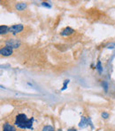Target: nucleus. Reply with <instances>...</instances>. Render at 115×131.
<instances>
[{
  "instance_id": "f257e3e1",
  "label": "nucleus",
  "mask_w": 115,
  "mask_h": 131,
  "mask_svg": "<svg viewBox=\"0 0 115 131\" xmlns=\"http://www.w3.org/2000/svg\"><path fill=\"white\" fill-rule=\"evenodd\" d=\"M7 121L17 128V131H40L42 128L39 112L29 105L20 106L11 113Z\"/></svg>"
},
{
  "instance_id": "f03ea898",
  "label": "nucleus",
  "mask_w": 115,
  "mask_h": 131,
  "mask_svg": "<svg viewBox=\"0 0 115 131\" xmlns=\"http://www.w3.org/2000/svg\"><path fill=\"white\" fill-rule=\"evenodd\" d=\"M24 29V26L21 24H16L10 27L9 29V32L12 33V35H18L19 33H21Z\"/></svg>"
},
{
  "instance_id": "7ed1b4c3",
  "label": "nucleus",
  "mask_w": 115,
  "mask_h": 131,
  "mask_svg": "<svg viewBox=\"0 0 115 131\" xmlns=\"http://www.w3.org/2000/svg\"><path fill=\"white\" fill-rule=\"evenodd\" d=\"M2 131H17V128L12 125V123H10L9 121H5L3 125H2Z\"/></svg>"
},
{
  "instance_id": "20e7f679",
  "label": "nucleus",
  "mask_w": 115,
  "mask_h": 131,
  "mask_svg": "<svg viewBox=\"0 0 115 131\" xmlns=\"http://www.w3.org/2000/svg\"><path fill=\"white\" fill-rule=\"evenodd\" d=\"M6 46L7 47H10L12 48H17L20 46V41L18 39H14V38H9V39L6 40Z\"/></svg>"
},
{
  "instance_id": "39448f33",
  "label": "nucleus",
  "mask_w": 115,
  "mask_h": 131,
  "mask_svg": "<svg viewBox=\"0 0 115 131\" xmlns=\"http://www.w3.org/2000/svg\"><path fill=\"white\" fill-rule=\"evenodd\" d=\"M0 54H1V55H4V56H10L12 54V48L5 46V47L1 48Z\"/></svg>"
},
{
  "instance_id": "423d86ee",
  "label": "nucleus",
  "mask_w": 115,
  "mask_h": 131,
  "mask_svg": "<svg viewBox=\"0 0 115 131\" xmlns=\"http://www.w3.org/2000/svg\"><path fill=\"white\" fill-rule=\"evenodd\" d=\"M74 32V29H71L70 27H67V28H66V29H63L60 34H61L62 36H69V35L73 34Z\"/></svg>"
},
{
  "instance_id": "0eeeda50",
  "label": "nucleus",
  "mask_w": 115,
  "mask_h": 131,
  "mask_svg": "<svg viewBox=\"0 0 115 131\" xmlns=\"http://www.w3.org/2000/svg\"><path fill=\"white\" fill-rule=\"evenodd\" d=\"M9 27H7V26L5 25H1L0 26V34L1 35H3V34H6L7 32H9Z\"/></svg>"
},
{
  "instance_id": "6e6552de",
  "label": "nucleus",
  "mask_w": 115,
  "mask_h": 131,
  "mask_svg": "<svg viewBox=\"0 0 115 131\" xmlns=\"http://www.w3.org/2000/svg\"><path fill=\"white\" fill-rule=\"evenodd\" d=\"M16 9L18 10V11H22V10H24L26 7H27V5L25 3H18V4H16Z\"/></svg>"
},
{
  "instance_id": "1a4fd4ad",
  "label": "nucleus",
  "mask_w": 115,
  "mask_h": 131,
  "mask_svg": "<svg viewBox=\"0 0 115 131\" xmlns=\"http://www.w3.org/2000/svg\"><path fill=\"white\" fill-rule=\"evenodd\" d=\"M88 122H89V120H88L87 118H85V117H82V120H81V122H80L79 126L81 127H85L87 124H88Z\"/></svg>"
},
{
  "instance_id": "9d476101",
  "label": "nucleus",
  "mask_w": 115,
  "mask_h": 131,
  "mask_svg": "<svg viewBox=\"0 0 115 131\" xmlns=\"http://www.w3.org/2000/svg\"><path fill=\"white\" fill-rule=\"evenodd\" d=\"M42 131H54V128L52 126H50V125H46V126H44L43 127V129Z\"/></svg>"
},
{
  "instance_id": "9b49d317",
  "label": "nucleus",
  "mask_w": 115,
  "mask_h": 131,
  "mask_svg": "<svg viewBox=\"0 0 115 131\" xmlns=\"http://www.w3.org/2000/svg\"><path fill=\"white\" fill-rule=\"evenodd\" d=\"M97 70H99V71L101 72V71H102V67H101V62H97Z\"/></svg>"
},
{
  "instance_id": "f8f14e48",
  "label": "nucleus",
  "mask_w": 115,
  "mask_h": 131,
  "mask_svg": "<svg viewBox=\"0 0 115 131\" xmlns=\"http://www.w3.org/2000/svg\"><path fill=\"white\" fill-rule=\"evenodd\" d=\"M102 117H103V118H104V119H107L108 117H109V114H108V113H106V112H103V113H102Z\"/></svg>"
},
{
  "instance_id": "ddd939ff",
  "label": "nucleus",
  "mask_w": 115,
  "mask_h": 131,
  "mask_svg": "<svg viewBox=\"0 0 115 131\" xmlns=\"http://www.w3.org/2000/svg\"><path fill=\"white\" fill-rule=\"evenodd\" d=\"M102 85H103V86H104V90H107L108 89V86H107V83H106V82H103V83H102Z\"/></svg>"
},
{
  "instance_id": "4468645a",
  "label": "nucleus",
  "mask_w": 115,
  "mask_h": 131,
  "mask_svg": "<svg viewBox=\"0 0 115 131\" xmlns=\"http://www.w3.org/2000/svg\"><path fill=\"white\" fill-rule=\"evenodd\" d=\"M43 5H44V6H47V7H50V5H48V3H45V2H43Z\"/></svg>"
},
{
  "instance_id": "2eb2a0df",
  "label": "nucleus",
  "mask_w": 115,
  "mask_h": 131,
  "mask_svg": "<svg viewBox=\"0 0 115 131\" xmlns=\"http://www.w3.org/2000/svg\"><path fill=\"white\" fill-rule=\"evenodd\" d=\"M67 131H77V130H76L75 128H69Z\"/></svg>"
}]
</instances>
